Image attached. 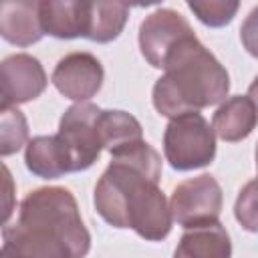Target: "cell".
Segmentation results:
<instances>
[{
  "label": "cell",
  "mask_w": 258,
  "mask_h": 258,
  "mask_svg": "<svg viewBox=\"0 0 258 258\" xmlns=\"http://www.w3.org/2000/svg\"><path fill=\"white\" fill-rule=\"evenodd\" d=\"M40 22L44 34L54 38H87L89 30V2L85 0H42Z\"/></svg>",
  "instance_id": "11"
},
{
  "label": "cell",
  "mask_w": 258,
  "mask_h": 258,
  "mask_svg": "<svg viewBox=\"0 0 258 258\" xmlns=\"http://www.w3.org/2000/svg\"><path fill=\"white\" fill-rule=\"evenodd\" d=\"M101 111L93 103H75L60 117L56 135L67 147L73 171L89 169L105 149L99 127Z\"/></svg>",
  "instance_id": "5"
},
{
  "label": "cell",
  "mask_w": 258,
  "mask_h": 258,
  "mask_svg": "<svg viewBox=\"0 0 258 258\" xmlns=\"http://www.w3.org/2000/svg\"><path fill=\"white\" fill-rule=\"evenodd\" d=\"M187 8L206 26L220 28L234 20V16L240 8V2H236V0H189Z\"/></svg>",
  "instance_id": "18"
},
{
  "label": "cell",
  "mask_w": 258,
  "mask_h": 258,
  "mask_svg": "<svg viewBox=\"0 0 258 258\" xmlns=\"http://www.w3.org/2000/svg\"><path fill=\"white\" fill-rule=\"evenodd\" d=\"M105 71L99 58L91 52H69L64 54L54 71H52V85L54 89L77 103H89L91 97H95L103 87Z\"/></svg>",
  "instance_id": "8"
},
{
  "label": "cell",
  "mask_w": 258,
  "mask_h": 258,
  "mask_svg": "<svg viewBox=\"0 0 258 258\" xmlns=\"http://www.w3.org/2000/svg\"><path fill=\"white\" fill-rule=\"evenodd\" d=\"M28 139V123L16 107L0 109V155L16 153Z\"/></svg>",
  "instance_id": "17"
},
{
  "label": "cell",
  "mask_w": 258,
  "mask_h": 258,
  "mask_svg": "<svg viewBox=\"0 0 258 258\" xmlns=\"http://www.w3.org/2000/svg\"><path fill=\"white\" fill-rule=\"evenodd\" d=\"M230 77L224 64L198 40L196 34L179 40L163 62V75L153 85V107L173 119L183 113L224 103Z\"/></svg>",
  "instance_id": "3"
},
{
  "label": "cell",
  "mask_w": 258,
  "mask_h": 258,
  "mask_svg": "<svg viewBox=\"0 0 258 258\" xmlns=\"http://www.w3.org/2000/svg\"><path fill=\"white\" fill-rule=\"evenodd\" d=\"M234 216L246 232L258 234V179L248 181L234 204Z\"/></svg>",
  "instance_id": "19"
},
{
  "label": "cell",
  "mask_w": 258,
  "mask_h": 258,
  "mask_svg": "<svg viewBox=\"0 0 258 258\" xmlns=\"http://www.w3.org/2000/svg\"><path fill=\"white\" fill-rule=\"evenodd\" d=\"M99 127H101V137H103V147L113 153L115 149L141 141L143 139V129L141 123L129 115L127 111H119V109H103L101 111V119H99Z\"/></svg>",
  "instance_id": "16"
},
{
  "label": "cell",
  "mask_w": 258,
  "mask_h": 258,
  "mask_svg": "<svg viewBox=\"0 0 258 258\" xmlns=\"http://www.w3.org/2000/svg\"><path fill=\"white\" fill-rule=\"evenodd\" d=\"M161 155L147 143L135 141L111 153V163L95 185V210L113 228H131L149 242L171 232V210L159 187Z\"/></svg>",
  "instance_id": "1"
},
{
  "label": "cell",
  "mask_w": 258,
  "mask_h": 258,
  "mask_svg": "<svg viewBox=\"0 0 258 258\" xmlns=\"http://www.w3.org/2000/svg\"><path fill=\"white\" fill-rule=\"evenodd\" d=\"M258 125V109L248 95H236L226 99L212 117V129L216 137L228 143L246 139Z\"/></svg>",
  "instance_id": "12"
},
{
  "label": "cell",
  "mask_w": 258,
  "mask_h": 258,
  "mask_svg": "<svg viewBox=\"0 0 258 258\" xmlns=\"http://www.w3.org/2000/svg\"><path fill=\"white\" fill-rule=\"evenodd\" d=\"M254 157H256V169H258V145H256V151H254Z\"/></svg>",
  "instance_id": "22"
},
{
  "label": "cell",
  "mask_w": 258,
  "mask_h": 258,
  "mask_svg": "<svg viewBox=\"0 0 258 258\" xmlns=\"http://www.w3.org/2000/svg\"><path fill=\"white\" fill-rule=\"evenodd\" d=\"M222 204V187L210 173H202L177 183L169 198L171 218L185 230L218 222Z\"/></svg>",
  "instance_id": "6"
},
{
  "label": "cell",
  "mask_w": 258,
  "mask_h": 258,
  "mask_svg": "<svg viewBox=\"0 0 258 258\" xmlns=\"http://www.w3.org/2000/svg\"><path fill=\"white\" fill-rule=\"evenodd\" d=\"M91 234L79 204L67 187L32 189L18 208V218L2 230L0 258H85Z\"/></svg>",
  "instance_id": "2"
},
{
  "label": "cell",
  "mask_w": 258,
  "mask_h": 258,
  "mask_svg": "<svg viewBox=\"0 0 258 258\" xmlns=\"http://www.w3.org/2000/svg\"><path fill=\"white\" fill-rule=\"evenodd\" d=\"M163 155L177 171L206 167L216 157V133L202 113L169 119L163 133Z\"/></svg>",
  "instance_id": "4"
},
{
  "label": "cell",
  "mask_w": 258,
  "mask_h": 258,
  "mask_svg": "<svg viewBox=\"0 0 258 258\" xmlns=\"http://www.w3.org/2000/svg\"><path fill=\"white\" fill-rule=\"evenodd\" d=\"M240 40L246 52L254 58H258V6L250 10V14L244 18L240 26Z\"/></svg>",
  "instance_id": "20"
},
{
  "label": "cell",
  "mask_w": 258,
  "mask_h": 258,
  "mask_svg": "<svg viewBox=\"0 0 258 258\" xmlns=\"http://www.w3.org/2000/svg\"><path fill=\"white\" fill-rule=\"evenodd\" d=\"M0 34L16 46H30L44 36L40 22V2L6 0L0 4Z\"/></svg>",
  "instance_id": "10"
},
{
  "label": "cell",
  "mask_w": 258,
  "mask_h": 258,
  "mask_svg": "<svg viewBox=\"0 0 258 258\" xmlns=\"http://www.w3.org/2000/svg\"><path fill=\"white\" fill-rule=\"evenodd\" d=\"M173 258H232V242L220 222L187 228L177 242Z\"/></svg>",
  "instance_id": "14"
},
{
  "label": "cell",
  "mask_w": 258,
  "mask_h": 258,
  "mask_svg": "<svg viewBox=\"0 0 258 258\" xmlns=\"http://www.w3.org/2000/svg\"><path fill=\"white\" fill-rule=\"evenodd\" d=\"M46 73L40 60L26 52L10 54L0 64L2 109L28 103L42 95L46 89Z\"/></svg>",
  "instance_id": "9"
},
{
  "label": "cell",
  "mask_w": 258,
  "mask_h": 258,
  "mask_svg": "<svg viewBox=\"0 0 258 258\" xmlns=\"http://www.w3.org/2000/svg\"><path fill=\"white\" fill-rule=\"evenodd\" d=\"M129 18V6L123 2H89L87 38L99 44L115 40Z\"/></svg>",
  "instance_id": "15"
},
{
  "label": "cell",
  "mask_w": 258,
  "mask_h": 258,
  "mask_svg": "<svg viewBox=\"0 0 258 258\" xmlns=\"http://www.w3.org/2000/svg\"><path fill=\"white\" fill-rule=\"evenodd\" d=\"M194 34L189 22L171 8H157L139 26V48L143 58L153 69H163V62L171 48Z\"/></svg>",
  "instance_id": "7"
},
{
  "label": "cell",
  "mask_w": 258,
  "mask_h": 258,
  "mask_svg": "<svg viewBox=\"0 0 258 258\" xmlns=\"http://www.w3.org/2000/svg\"><path fill=\"white\" fill-rule=\"evenodd\" d=\"M24 163L28 171L42 179H56L64 173H73L67 147L58 135H36L26 143Z\"/></svg>",
  "instance_id": "13"
},
{
  "label": "cell",
  "mask_w": 258,
  "mask_h": 258,
  "mask_svg": "<svg viewBox=\"0 0 258 258\" xmlns=\"http://www.w3.org/2000/svg\"><path fill=\"white\" fill-rule=\"evenodd\" d=\"M248 97L252 99V103H254L256 109H258V77L250 83V87H248Z\"/></svg>",
  "instance_id": "21"
}]
</instances>
